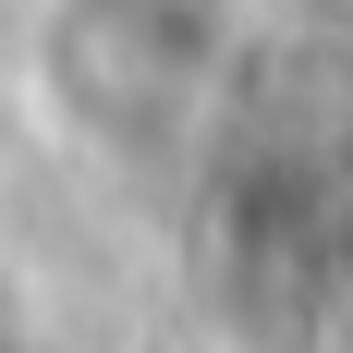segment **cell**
I'll return each instance as SVG.
<instances>
[{
  "label": "cell",
  "instance_id": "6da1fadb",
  "mask_svg": "<svg viewBox=\"0 0 353 353\" xmlns=\"http://www.w3.org/2000/svg\"><path fill=\"white\" fill-rule=\"evenodd\" d=\"M49 85L85 146H171L219 85V0H49Z\"/></svg>",
  "mask_w": 353,
  "mask_h": 353
}]
</instances>
